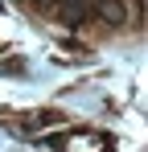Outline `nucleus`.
Returning <instances> with one entry per match:
<instances>
[{
    "label": "nucleus",
    "instance_id": "obj_1",
    "mask_svg": "<svg viewBox=\"0 0 148 152\" xmlns=\"http://www.w3.org/2000/svg\"><path fill=\"white\" fill-rule=\"evenodd\" d=\"M91 12H95L103 25H127V4L123 0H91Z\"/></svg>",
    "mask_w": 148,
    "mask_h": 152
},
{
    "label": "nucleus",
    "instance_id": "obj_2",
    "mask_svg": "<svg viewBox=\"0 0 148 152\" xmlns=\"http://www.w3.org/2000/svg\"><path fill=\"white\" fill-rule=\"evenodd\" d=\"M53 12L62 25H82L91 12V0H53Z\"/></svg>",
    "mask_w": 148,
    "mask_h": 152
}]
</instances>
